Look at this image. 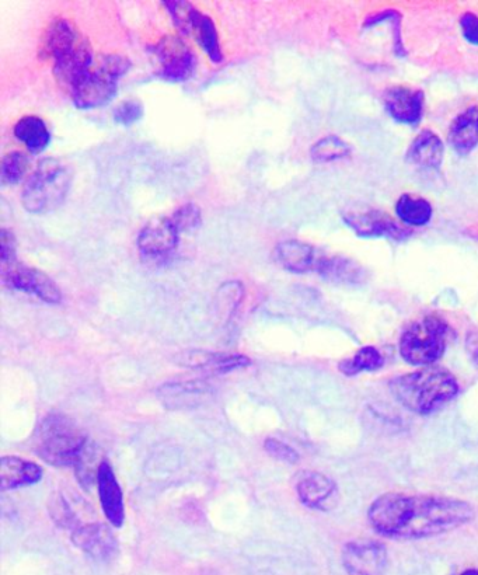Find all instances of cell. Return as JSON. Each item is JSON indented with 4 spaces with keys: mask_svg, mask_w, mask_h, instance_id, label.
I'll return each instance as SVG.
<instances>
[{
    "mask_svg": "<svg viewBox=\"0 0 478 575\" xmlns=\"http://www.w3.org/2000/svg\"><path fill=\"white\" fill-rule=\"evenodd\" d=\"M369 522L390 539H424L473 521V507L457 498L387 493L373 501Z\"/></svg>",
    "mask_w": 478,
    "mask_h": 575,
    "instance_id": "1",
    "label": "cell"
},
{
    "mask_svg": "<svg viewBox=\"0 0 478 575\" xmlns=\"http://www.w3.org/2000/svg\"><path fill=\"white\" fill-rule=\"evenodd\" d=\"M394 399L413 413H435L459 392L455 376L443 368H424L390 382Z\"/></svg>",
    "mask_w": 478,
    "mask_h": 575,
    "instance_id": "2",
    "label": "cell"
},
{
    "mask_svg": "<svg viewBox=\"0 0 478 575\" xmlns=\"http://www.w3.org/2000/svg\"><path fill=\"white\" fill-rule=\"evenodd\" d=\"M89 444L82 428L59 413L48 414L33 435V452L57 468H75Z\"/></svg>",
    "mask_w": 478,
    "mask_h": 575,
    "instance_id": "3",
    "label": "cell"
},
{
    "mask_svg": "<svg viewBox=\"0 0 478 575\" xmlns=\"http://www.w3.org/2000/svg\"><path fill=\"white\" fill-rule=\"evenodd\" d=\"M71 167L58 159L47 158L38 163L22 191V204L34 215L50 214L61 207L71 191Z\"/></svg>",
    "mask_w": 478,
    "mask_h": 575,
    "instance_id": "4",
    "label": "cell"
},
{
    "mask_svg": "<svg viewBox=\"0 0 478 575\" xmlns=\"http://www.w3.org/2000/svg\"><path fill=\"white\" fill-rule=\"evenodd\" d=\"M129 68L131 62L128 58L104 55L72 90L73 103L80 110L107 106L117 94L118 80L127 75Z\"/></svg>",
    "mask_w": 478,
    "mask_h": 575,
    "instance_id": "5",
    "label": "cell"
},
{
    "mask_svg": "<svg viewBox=\"0 0 478 575\" xmlns=\"http://www.w3.org/2000/svg\"><path fill=\"white\" fill-rule=\"evenodd\" d=\"M448 337L449 326L442 317H421L401 336V357L411 365L434 364L445 353Z\"/></svg>",
    "mask_w": 478,
    "mask_h": 575,
    "instance_id": "6",
    "label": "cell"
},
{
    "mask_svg": "<svg viewBox=\"0 0 478 575\" xmlns=\"http://www.w3.org/2000/svg\"><path fill=\"white\" fill-rule=\"evenodd\" d=\"M0 271L3 284L10 289L36 296L50 305H58L62 301V292L58 285L37 268L26 266L16 259L9 263H0Z\"/></svg>",
    "mask_w": 478,
    "mask_h": 575,
    "instance_id": "7",
    "label": "cell"
},
{
    "mask_svg": "<svg viewBox=\"0 0 478 575\" xmlns=\"http://www.w3.org/2000/svg\"><path fill=\"white\" fill-rule=\"evenodd\" d=\"M180 236L181 232L172 216L152 219L143 226L136 240L142 260L153 263L169 260L179 247Z\"/></svg>",
    "mask_w": 478,
    "mask_h": 575,
    "instance_id": "8",
    "label": "cell"
},
{
    "mask_svg": "<svg viewBox=\"0 0 478 575\" xmlns=\"http://www.w3.org/2000/svg\"><path fill=\"white\" fill-rule=\"evenodd\" d=\"M155 57L159 75L173 83L187 82L193 78L197 58L183 38L166 36L157 43Z\"/></svg>",
    "mask_w": 478,
    "mask_h": 575,
    "instance_id": "9",
    "label": "cell"
},
{
    "mask_svg": "<svg viewBox=\"0 0 478 575\" xmlns=\"http://www.w3.org/2000/svg\"><path fill=\"white\" fill-rule=\"evenodd\" d=\"M344 222L359 236L365 239L389 238L403 240L408 230L401 228L389 215L373 208H350L343 214Z\"/></svg>",
    "mask_w": 478,
    "mask_h": 575,
    "instance_id": "10",
    "label": "cell"
},
{
    "mask_svg": "<svg viewBox=\"0 0 478 575\" xmlns=\"http://www.w3.org/2000/svg\"><path fill=\"white\" fill-rule=\"evenodd\" d=\"M72 543L94 560L114 559L118 552V540L113 531L103 524L80 525L73 529Z\"/></svg>",
    "mask_w": 478,
    "mask_h": 575,
    "instance_id": "11",
    "label": "cell"
},
{
    "mask_svg": "<svg viewBox=\"0 0 478 575\" xmlns=\"http://www.w3.org/2000/svg\"><path fill=\"white\" fill-rule=\"evenodd\" d=\"M174 362L180 367L198 369V371H207L211 374H229L250 367L249 357L244 355L211 353L204 350H187L177 354Z\"/></svg>",
    "mask_w": 478,
    "mask_h": 575,
    "instance_id": "12",
    "label": "cell"
},
{
    "mask_svg": "<svg viewBox=\"0 0 478 575\" xmlns=\"http://www.w3.org/2000/svg\"><path fill=\"white\" fill-rule=\"evenodd\" d=\"M93 64L92 48L85 38H82L71 50L54 59L55 78L72 92Z\"/></svg>",
    "mask_w": 478,
    "mask_h": 575,
    "instance_id": "13",
    "label": "cell"
},
{
    "mask_svg": "<svg viewBox=\"0 0 478 575\" xmlns=\"http://www.w3.org/2000/svg\"><path fill=\"white\" fill-rule=\"evenodd\" d=\"M385 107L394 121L415 127L424 113V93L408 87H393L385 94Z\"/></svg>",
    "mask_w": 478,
    "mask_h": 575,
    "instance_id": "14",
    "label": "cell"
},
{
    "mask_svg": "<svg viewBox=\"0 0 478 575\" xmlns=\"http://www.w3.org/2000/svg\"><path fill=\"white\" fill-rule=\"evenodd\" d=\"M343 559L351 575H382L387 564L385 547L379 543H350Z\"/></svg>",
    "mask_w": 478,
    "mask_h": 575,
    "instance_id": "15",
    "label": "cell"
},
{
    "mask_svg": "<svg viewBox=\"0 0 478 575\" xmlns=\"http://www.w3.org/2000/svg\"><path fill=\"white\" fill-rule=\"evenodd\" d=\"M299 500L314 510L329 511L336 505L337 486L319 472H306L296 484Z\"/></svg>",
    "mask_w": 478,
    "mask_h": 575,
    "instance_id": "16",
    "label": "cell"
},
{
    "mask_svg": "<svg viewBox=\"0 0 478 575\" xmlns=\"http://www.w3.org/2000/svg\"><path fill=\"white\" fill-rule=\"evenodd\" d=\"M97 487L104 515L114 528H121L125 521L124 494L117 482L113 468L104 460L97 475Z\"/></svg>",
    "mask_w": 478,
    "mask_h": 575,
    "instance_id": "17",
    "label": "cell"
},
{
    "mask_svg": "<svg viewBox=\"0 0 478 575\" xmlns=\"http://www.w3.org/2000/svg\"><path fill=\"white\" fill-rule=\"evenodd\" d=\"M209 393H211V386L200 379L166 383L157 390V396L170 410L193 409L204 402Z\"/></svg>",
    "mask_w": 478,
    "mask_h": 575,
    "instance_id": "18",
    "label": "cell"
},
{
    "mask_svg": "<svg viewBox=\"0 0 478 575\" xmlns=\"http://www.w3.org/2000/svg\"><path fill=\"white\" fill-rule=\"evenodd\" d=\"M278 263L282 268L293 274H307L317 271L323 256L312 245L299 242V240H285L279 243L277 249Z\"/></svg>",
    "mask_w": 478,
    "mask_h": 575,
    "instance_id": "19",
    "label": "cell"
},
{
    "mask_svg": "<svg viewBox=\"0 0 478 575\" xmlns=\"http://www.w3.org/2000/svg\"><path fill=\"white\" fill-rule=\"evenodd\" d=\"M44 472L37 463L17 456H5L0 460V490H16L31 486L43 479Z\"/></svg>",
    "mask_w": 478,
    "mask_h": 575,
    "instance_id": "20",
    "label": "cell"
},
{
    "mask_svg": "<svg viewBox=\"0 0 478 575\" xmlns=\"http://www.w3.org/2000/svg\"><path fill=\"white\" fill-rule=\"evenodd\" d=\"M443 156H445V146L442 139L432 131H422L407 152V162L420 169L439 170L441 169Z\"/></svg>",
    "mask_w": 478,
    "mask_h": 575,
    "instance_id": "21",
    "label": "cell"
},
{
    "mask_svg": "<svg viewBox=\"0 0 478 575\" xmlns=\"http://www.w3.org/2000/svg\"><path fill=\"white\" fill-rule=\"evenodd\" d=\"M449 144L459 155H469L478 146V106L457 115L450 125Z\"/></svg>",
    "mask_w": 478,
    "mask_h": 575,
    "instance_id": "22",
    "label": "cell"
},
{
    "mask_svg": "<svg viewBox=\"0 0 478 575\" xmlns=\"http://www.w3.org/2000/svg\"><path fill=\"white\" fill-rule=\"evenodd\" d=\"M316 273L333 284L359 285L366 281L365 268L357 261L343 256H323Z\"/></svg>",
    "mask_w": 478,
    "mask_h": 575,
    "instance_id": "23",
    "label": "cell"
},
{
    "mask_svg": "<svg viewBox=\"0 0 478 575\" xmlns=\"http://www.w3.org/2000/svg\"><path fill=\"white\" fill-rule=\"evenodd\" d=\"M190 34H193L198 45L214 64H221L223 52L221 43H219L218 30H216L215 22L211 17L194 9L193 15H191Z\"/></svg>",
    "mask_w": 478,
    "mask_h": 575,
    "instance_id": "24",
    "label": "cell"
},
{
    "mask_svg": "<svg viewBox=\"0 0 478 575\" xmlns=\"http://www.w3.org/2000/svg\"><path fill=\"white\" fill-rule=\"evenodd\" d=\"M15 137L34 155L44 152L51 142L47 124L36 115H27L16 124Z\"/></svg>",
    "mask_w": 478,
    "mask_h": 575,
    "instance_id": "25",
    "label": "cell"
},
{
    "mask_svg": "<svg viewBox=\"0 0 478 575\" xmlns=\"http://www.w3.org/2000/svg\"><path fill=\"white\" fill-rule=\"evenodd\" d=\"M82 38L79 31L68 20H57L51 24L50 29L45 34L44 47L41 50H43L45 57L57 59L59 55L71 50L73 45L78 44Z\"/></svg>",
    "mask_w": 478,
    "mask_h": 575,
    "instance_id": "26",
    "label": "cell"
},
{
    "mask_svg": "<svg viewBox=\"0 0 478 575\" xmlns=\"http://www.w3.org/2000/svg\"><path fill=\"white\" fill-rule=\"evenodd\" d=\"M396 214L401 222L408 226H425L431 222L434 209L427 200L414 197L411 194H403L396 204Z\"/></svg>",
    "mask_w": 478,
    "mask_h": 575,
    "instance_id": "27",
    "label": "cell"
},
{
    "mask_svg": "<svg viewBox=\"0 0 478 575\" xmlns=\"http://www.w3.org/2000/svg\"><path fill=\"white\" fill-rule=\"evenodd\" d=\"M351 146L337 137L329 135L317 141L310 149V156L316 163L336 162V160L350 158Z\"/></svg>",
    "mask_w": 478,
    "mask_h": 575,
    "instance_id": "28",
    "label": "cell"
},
{
    "mask_svg": "<svg viewBox=\"0 0 478 575\" xmlns=\"http://www.w3.org/2000/svg\"><path fill=\"white\" fill-rule=\"evenodd\" d=\"M382 367V354L375 347H364L350 360L341 362L340 371L345 375L352 376L364 371H378Z\"/></svg>",
    "mask_w": 478,
    "mask_h": 575,
    "instance_id": "29",
    "label": "cell"
},
{
    "mask_svg": "<svg viewBox=\"0 0 478 575\" xmlns=\"http://www.w3.org/2000/svg\"><path fill=\"white\" fill-rule=\"evenodd\" d=\"M30 167V160L22 152H10L2 160L0 180L3 186H15L26 176Z\"/></svg>",
    "mask_w": 478,
    "mask_h": 575,
    "instance_id": "30",
    "label": "cell"
},
{
    "mask_svg": "<svg viewBox=\"0 0 478 575\" xmlns=\"http://www.w3.org/2000/svg\"><path fill=\"white\" fill-rule=\"evenodd\" d=\"M163 3H165L167 12L172 16L174 26L181 33L190 34L191 15H193L194 6L188 2H179V0H170V2Z\"/></svg>",
    "mask_w": 478,
    "mask_h": 575,
    "instance_id": "31",
    "label": "cell"
},
{
    "mask_svg": "<svg viewBox=\"0 0 478 575\" xmlns=\"http://www.w3.org/2000/svg\"><path fill=\"white\" fill-rule=\"evenodd\" d=\"M172 219L181 233H188L200 228L202 222L200 208L194 204H186L177 209L172 215Z\"/></svg>",
    "mask_w": 478,
    "mask_h": 575,
    "instance_id": "32",
    "label": "cell"
},
{
    "mask_svg": "<svg viewBox=\"0 0 478 575\" xmlns=\"http://www.w3.org/2000/svg\"><path fill=\"white\" fill-rule=\"evenodd\" d=\"M143 117V106L139 101L127 100L114 110V121L122 127H131Z\"/></svg>",
    "mask_w": 478,
    "mask_h": 575,
    "instance_id": "33",
    "label": "cell"
},
{
    "mask_svg": "<svg viewBox=\"0 0 478 575\" xmlns=\"http://www.w3.org/2000/svg\"><path fill=\"white\" fill-rule=\"evenodd\" d=\"M51 517L54 519L55 524L64 526V528H72L76 524L75 512L71 510L64 497L55 494L50 503Z\"/></svg>",
    "mask_w": 478,
    "mask_h": 575,
    "instance_id": "34",
    "label": "cell"
},
{
    "mask_svg": "<svg viewBox=\"0 0 478 575\" xmlns=\"http://www.w3.org/2000/svg\"><path fill=\"white\" fill-rule=\"evenodd\" d=\"M264 449L268 455L274 459L281 460V462L291 463V465L299 462V453L291 446L286 445L285 442L279 441V439H265Z\"/></svg>",
    "mask_w": 478,
    "mask_h": 575,
    "instance_id": "35",
    "label": "cell"
},
{
    "mask_svg": "<svg viewBox=\"0 0 478 575\" xmlns=\"http://www.w3.org/2000/svg\"><path fill=\"white\" fill-rule=\"evenodd\" d=\"M16 259L15 235L8 229H2L0 232V263H9V261Z\"/></svg>",
    "mask_w": 478,
    "mask_h": 575,
    "instance_id": "36",
    "label": "cell"
},
{
    "mask_svg": "<svg viewBox=\"0 0 478 575\" xmlns=\"http://www.w3.org/2000/svg\"><path fill=\"white\" fill-rule=\"evenodd\" d=\"M460 29L470 44L478 45V16L474 13H464L460 19Z\"/></svg>",
    "mask_w": 478,
    "mask_h": 575,
    "instance_id": "37",
    "label": "cell"
},
{
    "mask_svg": "<svg viewBox=\"0 0 478 575\" xmlns=\"http://www.w3.org/2000/svg\"><path fill=\"white\" fill-rule=\"evenodd\" d=\"M466 351L470 355L471 361L478 368V331H471L466 337Z\"/></svg>",
    "mask_w": 478,
    "mask_h": 575,
    "instance_id": "38",
    "label": "cell"
},
{
    "mask_svg": "<svg viewBox=\"0 0 478 575\" xmlns=\"http://www.w3.org/2000/svg\"><path fill=\"white\" fill-rule=\"evenodd\" d=\"M462 575H478V570H467Z\"/></svg>",
    "mask_w": 478,
    "mask_h": 575,
    "instance_id": "39",
    "label": "cell"
}]
</instances>
